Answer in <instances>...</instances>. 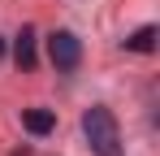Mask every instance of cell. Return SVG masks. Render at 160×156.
Here are the masks:
<instances>
[{
	"instance_id": "8992f818",
	"label": "cell",
	"mask_w": 160,
	"mask_h": 156,
	"mask_svg": "<svg viewBox=\"0 0 160 156\" xmlns=\"http://www.w3.org/2000/svg\"><path fill=\"white\" fill-rule=\"evenodd\" d=\"M0 56H4V39H0Z\"/></svg>"
},
{
	"instance_id": "3957f363",
	"label": "cell",
	"mask_w": 160,
	"mask_h": 156,
	"mask_svg": "<svg viewBox=\"0 0 160 156\" xmlns=\"http://www.w3.org/2000/svg\"><path fill=\"white\" fill-rule=\"evenodd\" d=\"M22 126H26L30 134H52L56 130V113L52 108H26V113H22Z\"/></svg>"
},
{
	"instance_id": "6da1fadb",
	"label": "cell",
	"mask_w": 160,
	"mask_h": 156,
	"mask_svg": "<svg viewBox=\"0 0 160 156\" xmlns=\"http://www.w3.org/2000/svg\"><path fill=\"white\" fill-rule=\"evenodd\" d=\"M82 134H87V143H91V152H95V156H126V148H121V130H117V117L108 113L104 104H95V108L82 113Z\"/></svg>"
},
{
	"instance_id": "5b68a950",
	"label": "cell",
	"mask_w": 160,
	"mask_h": 156,
	"mask_svg": "<svg viewBox=\"0 0 160 156\" xmlns=\"http://www.w3.org/2000/svg\"><path fill=\"white\" fill-rule=\"evenodd\" d=\"M152 48H156V26H138L126 39V52H152Z\"/></svg>"
},
{
	"instance_id": "277c9868",
	"label": "cell",
	"mask_w": 160,
	"mask_h": 156,
	"mask_svg": "<svg viewBox=\"0 0 160 156\" xmlns=\"http://www.w3.org/2000/svg\"><path fill=\"white\" fill-rule=\"evenodd\" d=\"M13 61L22 65V70H35V30L22 26V35H18V44H13Z\"/></svg>"
},
{
	"instance_id": "7a4b0ae2",
	"label": "cell",
	"mask_w": 160,
	"mask_h": 156,
	"mask_svg": "<svg viewBox=\"0 0 160 156\" xmlns=\"http://www.w3.org/2000/svg\"><path fill=\"white\" fill-rule=\"evenodd\" d=\"M48 61H52L61 74L78 70V61H82V44H78V35H74V30H52V35H48Z\"/></svg>"
}]
</instances>
